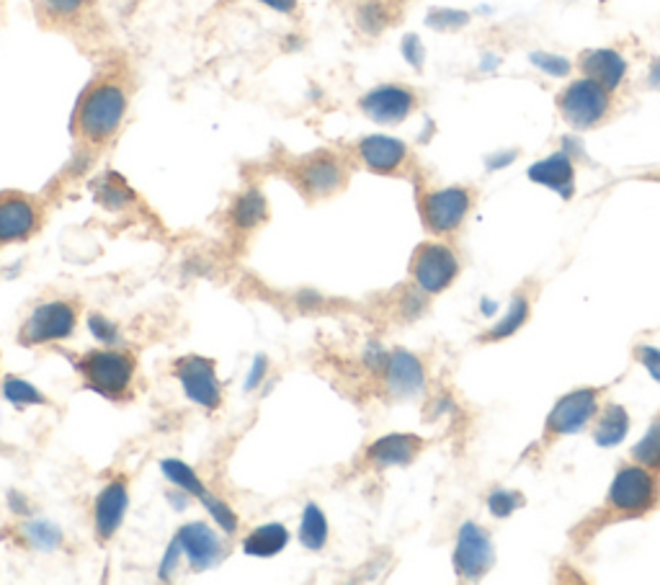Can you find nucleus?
<instances>
[{
  "label": "nucleus",
  "mask_w": 660,
  "mask_h": 585,
  "mask_svg": "<svg viewBox=\"0 0 660 585\" xmlns=\"http://www.w3.org/2000/svg\"><path fill=\"white\" fill-rule=\"evenodd\" d=\"M127 91L116 80H96L88 91L80 95L72 127L76 135L88 145H103L116 135L127 116Z\"/></svg>",
  "instance_id": "nucleus-1"
},
{
  "label": "nucleus",
  "mask_w": 660,
  "mask_h": 585,
  "mask_svg": "<svg viewBox=\"0 0 660 585\" xmlns=\"http://www.w3.org/2000/svg\"><path fill=\"white\" fill-rule=\"evenodd\" d=\"M78 372L86 384L107 397H119L130 390L135 376V359L124 351H91L78 361Z\"/></svg>",
  "instance_id": "nucleus-2"
},
{
  "label": "nucleus",
  "mask_w": 660,
  "mask_h": 585,
  "mask_svg": "<svg viewBox=\"0 0 660 585\" xmlns=\"http://www.w3.org/2000/svg\"><path fill=\"white\" fill-rule=\"evenodd\" d=\"M558 106L562 120L573 130H591L606 120L612 109L609 91L604 86L593 83L591 78L573 80L566 91L558 95Z\"/></svg>",
  "instance_id": "nucleus-3"
},
{
  "label": "nucleus",
  "mask_w": 660,
  "mask_h": 585,
  "mask_svg": "<svg viewBox=\"0 0 660 585\" xmlns=\"http://www.w3.org/2000/svg\"><path fill=\"white\" fill-rule=\"evenodd\" d=\"M658 500V483L650 475L648 466H625L617 472L609 487V506L617 514L640 516L656 506Z\"/></svg>",
  "instance_id": "nucleus-4"
},
{
  "label": "nucleus",
  "mask_w": 660,
  "mask_h": 585,
  "mask_svg": "<svg viewBox=\"0 0 660 585\" xmlns=\"http://www.w3.org/2000/svg\"><path fill=\"white\" fill-rule=\"evenodd\" d=\"M78 315L76 307L65 300H55V302H44L34 310L32 315L26 317V323L21 325L19 340L24 346H42V344H52V340H65L72 336L76 330Z\"/></svg>",
  "instance_id": "nucleus-5"
},
{
  "label": "nucleus",
  "mask_w": 660,
  "mask_h": 585,
  "mask_svg": "<svg viewBox=\"0 0 660 585\" xmlns=\"http://www.w3.org/2000/svg\"><path fill=\"white\" fill-rule=\"evenodd\" d=\"M346 168L333 153H315L300 160L294 181L310 199H328L346 187Z\"/></svg>",
  "instance_id": "nucleus-6"
},
{
  "label": "nucleus",
  "mask_w": 660,
  "mask_h": 585,
  "mask_svg": "<svg viewBox=\"0 0 660 585\" xmlns=\"http://www.w3.org/2000/svg\"><path fill=\"white\" fill-rule=\"evenodd\" d=\"M457 256L439 243H426L413 256V279L424 292L439 294L457 279Z\"/></svg>",
  "instance_id": "nucleus-7"
},
{
  "label": "nucleus",
  "mask_w": 660,
  "mask_h": 585,
  "mask_svg": "<svg viewBox=\"0 0 660 585\" xmlns=\"http://www.w3.org/2000/svg\"><path fill=\"white\" fill-rule=\"evenodd\" d=\"M176 376L191 403L204 407V410H217L222 403V387L210 359L183 357L176 364Z\"/></svg>",
  "instance_id": "nucleus-8"
},
{
  "label": "nucleus",
  "mask_w": 660,
  "mask_h": 585,
  "mask_svg": "<svg viewBox=\"0 0 660 585\" xmlns=\"http://www.w3.org/2000/svg\"><path fill=\"white\" fill-rule=\"evenodd\" d=\"M421 212H424V222L428 229H434V233L439 235L455 233L465 222L467 212H470V191L459 187L432 191V194H426L424 202H421Z\"/></svg>",
  "instance_id": "nucleus-9"
},
{
  "label": "nucleus",
  "mask_w": 660,
  "mask_h": 585,
  "mask_svg": "<svg viewBox=\"0 0 660 585\" xmlns=\"http://www.w3.org/2000/svg\"><path fill=\"white\" fill-rule=\"evenodd\" d=\"M359 106L377 124H400L413 114L415 93L405 86L384 83L369 91Z\"/></svg>",
  "instance_id": "nucleus-10"
},
{
  "label": "nucleus",
  "mask_w": 660,
  "mask_h": 585,
  "mask_svg": "<svg viewBox=\"0 0 660 585\" xmlns=\"http://www.w3.org/2000/svg\"><path fill=\"white\" fill-rule=\"evenodd\" d=\"M36 225H40V206L32 196L19 191L0 196V246L26 240Z\"/></svg>",
  "instance_id": "nucleus-11"
},
{
  "label": "nucleus",
  "mask_w": 660,
  "mask_h": 585,
  "mask_svg": "<svg viewBox=\"0 0 660 585\" xmlns=\"http://www.w3.org/2000/svg\"><path fill=\"white\" fill-rule=\"evenodd\" d=\"M176 539L178 544H181L183 558L189 560L191 570H197V573H204V570L214 567L222 560V554H225L217 531L202 521L187 524L178 531Z\"/></svg>",
  "instance_id": "nucleus-12"
},
{
  "label": "nucleus",
  "mask_w": 660,
  "mask_h": 585,
  "mask_svg": "<svg viewBox=\"0 0 660 585\" xmlns=\"http://www.w3.org/2000/svg\"><path fill=\"white\" fill-rule=\"evenodd\" d=\"M493 565V547L491 539L478 524H465L459 531L457 550H455V567L462 577H480Z\"/></svg>",
  "instance_id": "nucleus-13"
},
{
  "label": "nucleus",
  "mask_w": 660,
  "mask_h": 585,
  "mask_svg": "<svg viewBox=\"0 0 660 585\" xmlns=\"http://www.w3.org/2000/svg\"><path fill=\"white\" fill-rule=\"evenodd\" d=\"M130 508V493H127V483L122 477L111 480V483L103 487L96 498L93 506V524H96V535L99 539H111L122 526L124 516H127Z\"/></svg>",
  "instance_id": "nucleus-14"
},
{
  "label": "nucleus",
  "mask_w": 660,
  "mask_h": 585,
  "mask_svg": "<svg viewBox=\"0 0 660 585\" xmlns=\"http://www.w3.org/2000/svg\"><path fill=\"white\" fill-rule=\"evenodd\" d=\"M599 410V395L593 390H578L570 392L555 405L550 420H547V428L552 434H575L589 424L593 418V413Z\"/></svg>",
  "instance_id": "nucleus-15"
},
{
  "label": "nucleus",
  "mask_w": 660,
  "mask_h": 585,
  "mask_svg": "<svg viewBox=\"0 0 660 585\" xmlns=\"http://www.w3.org/2000/svg\"><path fill=\"white\" fill-rule=\"evenodd\" d=\"M361 162L374 173H398L407 160V147L403 139L388 135H369L356 145Z\"/></svg>",
  "instance_id": "nucleus-16"
},
{
  "label": "nucleus",
  "mask_w": 660,
  "mask_h": 585,
  "mask_svg": "<svg viewBox=\"0 0 660 585\" xmlns=\"http://www.w3.org/2000/svg\"><path fill=\"white\" fill-rule=\"evenodd\" d=\"M384 374H388V387L392 395L398 397H413L424 390L426 374L421 361L407 351H395L384 364Z\"/></svg>",
  "instance_id": "nucleus-17"
},
{
  "label": "nucleus",
  "mask_w": 660,
  "mask_h": 585,
  "mask_svg": "<svg viewBox=\"0 0 660 585\" xmlns=\"http://www.w3.org/2000/svg\"><path fill=\"white\" fill-rule=\"evenodd\" d=\"M581 70L585 78H591L593 83L604 86L606 91L622 86V80L627 76V63L619 52L614 49H591L585 52L581 60Z\"/></svg>",
  "instance_id": "nucleus-18"
},
{
  "label": "nucleus",
  "mask_w": 660,
  "mask_h": 585,
  "mask_svg": "<svg viewBox=\"0 0 660 585\" xmlns=\"http://www.w3.org/2000/svg\"><path fill=\"white\" fill-rule=\"evenodd\" d=\"M529 179L534 183H539V187H547L552 191H560L562 196H570L575 181L573 160H570L566 153H555L550 158L534 162L529 168Z\"/></svg>",
  "instance_id": "nucleus-19"
},
{
  "label": "nucleus",
  "mask_w": 660,
  "mask_h": 585,
  "mask_svg": "<svg viewBox=\"0 0 660 585\" xmlns=\"http://www.w3.org/2000/svg\"><path fill=\"white\" fill-rule=\"evenodd\" d=\"M418 451H421V439H415V436H407V434H392V436H384L380 441H374L372 447H369L367 457L369 462L377 466H403V464H411Z\"/></svg>",
  "instance_id": "nucleus-20"
},
{
  "label": "nucleus",
  "mask_w": 660,
  "mask_h": 585,
  "mask_svg": "<svg viewBox=\"0 0 660 585\" xmlns=\"http://www.w3.org/2000/svg\"><path fill=\"white\" fill-rule=\"evenodd\" d=\"M287 544L289 531L284 524H264L243 539V552L248 558H277L279 552H284Z\"/></svg>",
  "instance_id": "nucleus-21"
},
{
  "label": "nucleus",
  "mask_w": 660,
  "mask_h": 585,
  "mask_svg": "<svg viewBox=\"0 0 660 585\" xmlns=\"http://www.w3.org/2000/svg\"><path fill=\"white\" fill-rule=\"evenodd\" d=\"M230 217H233L235 227H240V229H254V227H258L266 217H269V206H266V196L258 189L243 191V194L235 199Z\"/></svg>",
  "instance_id": "nucleus-22"
},
{
  "label": "nucleus",
  "mask_w": 660,
  "mask_h": 585,
  "mask_svg": "<svg viewBox=\"0 0 660 585\" xmlns=\"http://www.w3.org/2000/svg\"><path fill=\"white\" fill-rule=\"evenodd\" d=\"M328 518H325L323 508L315 503H307V508L302 510L300 521V542L307 547L310 552H321L328 544Z\"/></svg>",
  "instance_id": "nucleus-23"
},
{
  "label": "nucleus",
  "mask_w": 660,
  "mask_h": 585,
  "mask_svg": "<svg viewBox=\"0 0 660 585\" xmlns=\"http://www.w3.org/2000/svg\"><path fill=\"white\" fill-rule=\"evenodd\" d=\"M34 5L49 24H72L91 9V0H34Z\"/></svg>",
  "instance_id": "nucleus-24"
},
{
  "label": "nucleus",
  "mask_w": 660,
  "mask_h": 585,
  "mask_svg": "<svg viewBox=\"0 0 660 585\" xmlns=\"http://www.w3.org/2000/svg\"><path fill=\"white\" fill-rule=\"evenodd\" d=\"M627 431H629V418H627L625 407L609 405L602 413V418H599L593 439H596V443H602V447H614V443H619L622 439H625Z\"/></svg>",
  "instance_id": "nucleus-25"
},
{
  "label": "nucleus",
  "mask_w": 660,
  "mask_h": 585,
  "mask_svg": "<svg viewBox=\"0 0 660 585\" xmlns=\"http://www.w3.org/2000/svg\"><path fill=\"white\" fill-rule=\"evenodd\" d=\"M160 470H163V475H166L168 483L176 485L178 491L194 495V498H199V500L204 498L206 487H204L202 480L197 477V472L191 470V466L187 462H181V459H163Z\"/></svg>",
  "instance_id": "nucleus-26"
},
{
  "label": "nucleus",
  "mask_w": 660,
  "mask_h": 585,
  "mask_svg": "<svg viewBox=\"0 0 660 585\" xmlns=\"http://www.w3.org/2000/svg\"><path fill=\"white\" fill-rule=\"evenodd\" d=\"M21 535L26 537V542L32 544L34 550H42V552H52L63 544V531H59V526L49 521L26 524L24 529H21Z\"/></svg>",
  "instance_id": "nucleus-27"
},
{
  "label": "nucleus",
  "mask_w": 660,
  "mask_h": 585,
  "mask_svg": "<svg viewBox=\"0 0 660 585\" xmlns=\"http://www.w3.org/2000/svg\"><path fill=\"white\" fill-rule=\"evenodd\" d=\"M96 196H99V202L103 206H109V210H122V206L135 202V194H132L127 183L119 179V176H107V179H101L99 189H96Z\"/></svg>",
  "instance_id": "nucleus-28"
},
{
  "label": "nucleus",
  "mask_w": 660,
  "mask_h": 585,
  "mask_svg": "<svg viewBox=\"0 0 660 585\" xmlns=\"http://www.w3.org/2000/svg\"><path fill=\"white\" fill-rule=\"evenodd\" d=\"M3 397L9 400L11 405H16V407L44 405V403H47L42 392L36 390L32 382L21 380V376H9V380H3Z\"/></svg>",
  "instance_id": "nucleus-29"
},
{
  "label": "nucleus",
  "mask_w": 660,
  "mask_h": 585,
  "mask_svg": "<svg viewBox=\"0 0 660 585\" xmlns=\"http://www.w3.org/2000/svg\"><path fill=\"white\" fill-rule=\"evenodd\" d=\"M392 21L390 5L382 3V0H367L365 5L359 9V26L365 29L367 34H380L382 29H388Z\"/></svg>",
  "instance_id": "nucleus-30"
},
{
  "label": "nucleus",
  "mask_w": 660,
  "mask_h": 585,
  "mask_svg": "<svg viewBox=\"0 0 660 585\" xmlns=\"http://www.w3.org/2000/svg\"><path fill=\"white\" fill-rule=\"evenodd\" d=\"M633 457L648 470L660 472V424H652L650 431L635 443Z\"/></svg>",
  "instance_id": "nucleus-31"
},
{
  "label": "nucleus",
  "mask_w": 660,
  "mask_h": 585,
  "mask_svg": "<svg viewBox=\"0 0 660 585\" xmlns=\"http://www.w3.org/2000/svg\"><path fill=\"white\" fill-rule=\"evenodd\" d=\"M202 503H204V508L210 510V516L214 518V521H217L220 529L225 531V535H235V529H237V516H235V510L230 508L225 500L217 498V495H212L210 491H206V493H204V498H202Z\"/></svg>",
  "instance_id": "nucleus-32"
},
{
  "label": "nucleus",
  "mask_w": 660,
  "mask_h": 585,
  "mask_svg": "<svg viewBox=\"0 0 660 585\" xmlns=\"http://www.w3.org/2000/svg\"><path fill=\"white\" fill-rule=\"evenodd\" d=\"M526 315H529V307H526V300H524V297L514 300V302H511L508 315L503 317V320L499 323V328H493L491 338H506V336H511V333L522 328L524 320H526Z\"/></svg>",
  "instance_id": "nucleus-33"
},
{
  "label": "nucleus",
  "mask_w": 660,
  "mask_h": 585,
  "mask_svg": "<svg viewBox=\"0 0 660 585\" xmlns=\"http://www.w3.org/2000/svg\"><path fill=\"white\" fill-rule=\"evenodd\" d=\"M470 16H467L465 11H451V9H441L434 11L432 16H428V26L441 29V32H451V29H462Z\"/></svg>",
  "instance_id": "nucleus-34"
},
{
  "label": "nucleus",
  "mask_w": 660,
  "mask_h": 585,
  "mask_svg": "<svg viewBox=\"0 0 660 585\" xmlns=\"http://www.w3.org/2000/svg\"><path fill=\"white\" fill-rule=\"evenodd\" d=\"M532 63L537 65V68H542L547 76H552V78H566L570 72V63L566 60V57L545 55V52H534Z\"/></svg>",
  "instance_id": "nucleus-35"
},
{
  "label": "nucleus",
  "mask_w": 660,
  "mask_h": 585,
  "mask_svg": "<svg viewBox=\"0 0 660 585\" xmlns=\"http://www.w3.org/2000/svg\"><path fill=\"white\" fill-rule=\"evenodd\" d=\"M88 328H91L93 338L101 340V344H114V340L119 338L116 325L111 323V320H107V317H103V315H91V317H88Z\"/></svg>",
  "instance_id": "nucleus-36"
},
{
  "label": "nucleus",
  "mask_w": 660,
  "mask_h": 585,
  "mask_svg": "<svg viewBox=\"0 0 660 585\" xmlns=\"http://www.w3.org/2000/svg\"><path fill=\"white\" fill-rule=\"evenodd\" d=\"M181 558H183L181 544H178V539H174V542L168 544L166 558H163V562H160V581H170V577H174V573L178 570V562H181Z\"/></svg>",
  "instance_id": "nucleus-37"
},
{
  "label": "nucleus",
  "mask_w": 660,
  "mask_h": 585,
  "mask_svg": "<svg viewBox=\"0 0 660 585\" xmlns=\"http://www.w3.org/2000/svg\"><path fill=\"white\" fill-rule=\"evenodd\" d=\"M637 357L642 359V364L648 367V372L656 376V380L660 382V351L658 348H650V346H642L640 351H637Z\"/></svg>",
  "instance_id": "nucleus-38"
},
{
  "label": "nucleus",
  "mask_w": 660,
  "mask_h": 585,
  "mask_svg": "<svg viewBox=\"0 0 660 585\" xmlns=\"http://www.w3.org/2000/svg\"><path fill=\"white\" fill-rule=\"evenodd\" d=\"M403 52H405L407 63H411V65L424 63V47H421L418 36H407V40L403 42Z\"/></svg>",
  "instance_id": "nucleus-39"
},
{
  "label": "nucleus",
  "mask_w": 660,
  "mask_h": 585,
  "mask_svg": "<svg viewBox=\"0 0 660 585\" xmlns=\"http://www.w3.org/2000/svg\"><path fill=\"white\" fill-rule=\"evenodd\" d=\"M264 376H266V357H258V359L254 361V369H250V376H248V382H246V390H256L258 384L264 382Z\"/></svg>",
  "instance_id": "nucleus-40"
},
{
  "label": "nucleus",
  "mask_w": 660,
  "mask_h": 585,
  "mask_svg": "<svg viewBox=\"0 0 660 585\" xmlns=\"http://www.w3.org/2000/svg\"><path fill=\"white\" fill-rule=\"evenodd\" d=\"M514 503H516V498L514 495H506V493H495L493 498H491V508L493 510H499L501 516H506L508 510H514Z\"/></svg>",
  "instance_id": "nucleus-41"
},
{
  "label": "nucleus",
  "mask_w": 660,
  "mask_h": 585,
  "mask_svg": "<svg viewBox=\"0 0 660 585\" xmlns=\"http://www.w3.org/2000/svg\"><path fill=\"white\" fill-rule=\"evenodd\" d=\"M258 3L269 5L271 11H279V13H294L297 3H300V0H258Z\"/></svg>",
  "instance_id": "nucleus-42"
},
{
  "label": "nucleus",
  "mask_w": 660,
  "mask_h": 585,
  "mask_svg": "<svg viewBox=\"0 0 660 585\" xmlns=\"http://www.w3.org/2000/svg\"><path fill=\"white\" fill-rule=\"evenodd\" d=\"M648 83H650V88H658V91H660V57H658V60H652V65H650Z\"/></svg>",
  "instance_id": "nucleus-43"
},
{
  "label": "nucleus",
  "mask_w": 660,
  "mask_h": 585,
  "mask_svg": "<svg viewBox=\"0 0 660 585\" xmlns=\"http://www.w3.org/2000/svg\"><path fill=\"white\" fill-rule=\"evenodd\" d=\"M9 503L13 508H16V514H29V506H26V500L21 498L19 493H11V498H9Z\"/></svg>",
  "instance_id": "nucleus-44"
}]
</instances>
